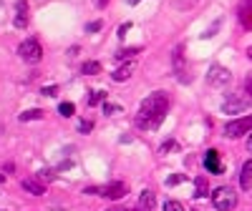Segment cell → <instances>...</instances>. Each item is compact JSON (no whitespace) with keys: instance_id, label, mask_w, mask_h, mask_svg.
<instances>
[{"instance_id":"cell-1","label":"cell","mask_w":252,"mask_h":211,"mask_svg":"<svg viewBox=\"0 0 252 211\" xmlns=\"http://www.w3.org/2000/svg\"><path fill=\"white\" fill-rule=\"evenodd\" d=\"M167 108H169V98L164 90H154L152 96H146L139 106L136 113V126L144 131H154L161 126V121L167 118Z\"/></svg>"},{"instance_id":"cell-2","label":"cell","mask_w":252,"mask_h":211,"mask_svg":"<svg viewBox=\"0 0 252 211\" xmlns=\"http://www.w3.org/2000/svg\"><path fill=\"white\" fill-rule=\"evenodd\" d=\"M212 204H214V209H219V211H232V209L237 206V193H234V189H232V186H219V189H214V191H212Z\"/></svg>"},{"instance_id":"cell-3","label":"cell","mask_w":252,"mask_h":211,"mask_svg":"<svg viewBox=\"0 0 252 211\" xmlns=\"http://www.w3.org/2000/svg\"><path fill=\"white\" fill-rule=\"evenodd\" d=\"M18 55L25 60V63H40V58H43V48H40V43L36 38H28L18 45Z\"/></svg>"},{"instance_id":"cell-4","label":"cell","mask_w":252,"mask_h":211,"mask_svg":"<svg viewBox=\"0 0 252 211\" xmlns=\"http://www.w3.org/2000/svg\"><path fill=\"white\" fill-rule=\"evenodd\" d=\"M252 98L247 93H230L225 98V103H222V113H242L250 108Z\"/></svg>"},{"instance_id":"cell-5","label":"cell","mask_w":252,"mask_h":211,"mask_svg":"<svg viewBox=\"0 0 252 211\" xmlns=\"http://www.w3.org/2000/svg\"><path fill=\"white\" fill-rule=\"evenodd\" d=\"M245 133H252V113L250 116H242V118H234L225 126V136L227 139H240Z\"/></svg>"},{"instance_id":"cell-6","label":"cell","mask_w":252,"mask_h":211,"mask_svg":"<svg viewBox=\"0 0 252 211\" xmlns=\"http://www.w3.org/2000/svg\"><path fill=\"white\" fill-rule=\"evenodd\" d=\"M172 66L176 73V81L179 83H189V75H187V63H184V45H176L174 53H172Z\"/></svg>"},{"instance_id":"cell-7","label":"cell","mask_w":252,"mask_h":211,"mask_svg":"<svg viewBox=\"0 0 252 211\" xmlns=\"http://www.w3.org/2000/svg\"><path fill=\"white\" fill-rule=\"evenodd\" d=\"M232 81V73L227 68H222V66H212L210 70H207V83L219 88V86H227Z\"/></svg>"},{"instance_id":"cell-8","label":"cell","mask_w":252,"mask_h":211,"mask_svg":"<svg viewBox=\"0 0 252 211\" xmlns=\"http://www.w3.org/2000/svg\"><path fill=\"white\" fill-rule=\"evenodd\" d=\"M126 184L124 181H111V184H106V186H101V196L103 199H111V201H116V199H121V196H126Z\"/></svg>"},{"instance_id":"cell-9","label":"cell","mask_w":252,"mask_h":211,"mask_svg":"<svg viewBox=\"0 0 252 211\" xmlns=\"http://www.w3.org/2000/svg\"><path fill=\"white\" fill-rule=\"evenodd\" d=\"M204 169L210 171V174H222V163H219V154L214 148H210L204 154Z\"/></svg>"},{"instance_id":"cell-10","label":"cell","mask_w":252,"mask_h":211,"mask_svg":"<svg viewBox=\"0 0 252 211\" xmlns=\"http://www.w3.org/2000/svg\"><path fill=\"white\" fill-rule=\"evenodd\" d=\"M16 28H25L28 25V3L25 0H18L16 3Z\"/></svg>"},{"instance_id":"cell-11","label":"cell","mask_w":252,"mask_h":211,"mask_svg":"<svg viewBox=\"0 0 252 211\" xmlns=\"http://www.w3.org/2000/svg\"><path fill=\"white\" fill-rule=\"evenodd\" d=\"M20 186H23L28 193H33V196H43V193H46V186H43L38 178H23Z\"/></svg>"},{"instance_id":"cell-12","label":"cell","mask_w":252,"mask_h":211,"mask_svg":"<svg viewBox=\"0 0 252 211\" xmlns=\"http://www.w3.org/2000/svg\"><path fill=\"white\" fill-rule=\"evenodd\" d=\"M154 206H156V196H154V191H141V196H139V209L141 211H154Z\"/></svg>"},{"instance_id":"cell-13","label":"cell","mask_w":252,"mask_h":211,"mask_svg":"<svg viewBox=\"0 0 252 211\" xmlns=\"http://www.w3.org/2000/svg\"><path fill=\"white\" fill-rule=\"evenodd\" d=\"M134 70H136V66L131 63V60H129L126 66H121V68H118V70H114V73H111V78H114L116 83H124L126 78H131V73H134Z\"/></svg>"},{"instance_id":"cell-14","label":"cell","mask_w":252,"mask_h":211,"mask_svg":"<svg viewBox=\"0 0 252 211\" xmlns=\"http://www.w3.org/2000/svg\"><path fill=\"white\" fill-rule=\"evenodd\" d=\"M240 186H242V189H250V186H252V158L242 163V171H240Z\"/></svg>"},{"instance_id":"cell-15","label":"cell","mask_w":252,"mask_h":211,"mask_svg":"<svg viewBox=\"0 0 252 211\" xmlns=\"http://www.w3.org/2000/svg\"><path fill=\"white\" fill-rule=\"evenodd\" d=\"M240 23L245 28H252V0H245V5L240 8Z\"/></svg>"},{"instance_id":"cell-16","label":"cell","mask_w":252,"mask_h":211,"mask_svg":"<svg viewBox=\"0 0 252 211\" xmlns=\"http://www.w3.org/2000/svg\"><path fill=\"white\" fill-rule=\"evenodd\" d=\"M40 118H43V111H40V108H31V111H25V113L18 116L20 123H25V121H40Z\"/></svg>"},{"instance_id":"cell-17","label":"cell","mask_w":252,"mask_h":211,"mask_svg":"<svg viewBox=\"0 0 252 211\" xmlns=\"http://www.w3.org/2000/svg\"><path fill=\"white\" fill-rule=\"evenodd\" d=\"M81 73H83V75H98V73H101V63H96V60H88V63L81 66Z\"/></svg>"},{"instance_id":"cell-18","label":"cell","mask_w":252,"mask_h":211,"mask_svg":"<svg viewBox=\"0 0 252 211\" xmlns=\"http://www.w3.org/2000/svg\"><path fill=\"white\" fill-rule=\"evenodd\" d=\"M98 103H106V90H91L88 106H98Z\"/></svg>"},{"instance_id":"cell-19","label":"cell","mask_w":252,"mask_h":211,"mask_svg":"<svg viewBox=\"0 0 252 211\" xmlns=\"http://www.w3.org/2000/svg\"><path fill=\"white\" fill-rule=\"evenodd\" d=\"M194 196H197V199H204V196H207V178L204 176H199L197 181H194Z\"/></svg>"},{"instance_id":"cell-20","label":"cell","mask_w":252,"mask_h":211,"mask_svg":"<svg viewBox=\"0 0 252 211\" xmlns=\"http://www.w3.org/2000/svg\"><path fill=\"white\" fill-rule=\"evenodd\" d=\"M139 51H141L139 45H136V48H124V51H118V53H116V60H126V58H134Z\"/></svg>"},{"instance_id":"cell-21","label":"cell","mask_w":252,"mask_h":211,"mask_svg":"<svg viewBox=\"0 0 252 211\" xmlns=\"http://www.w3.org/2000/svg\"><path fill=\"white\" fill-rule=\"evenodd\" d=\"M73 111H76V106H73L71 101H66V103H61V106H58V113H61L63 118H68V116H73Z\"/></svg>"},{"instance_id":"cell-22","label":"cell","mask_w":252,"mask_h":211,"mask_svg":"<svg viewBox=\"0 0 252 211\" xmlns=\"http://www.w3.org/2000/svg\"><path fill=\"white\" fill-rule=\"evenodd\" d=\"M194 3H197V0H174V8L176 10H189Z\"/></svg>"},{"instance_id":"cell-23","label":"cell","mask_w":252,"mask_h":211,"mask_svg":"<svg viewBox=\"0 0 252 211\" xmlns=\"http://www.w3.org/2000/svg\"><path fill=\"white\" fill-rule=\"evenodd\" d=\"M78 131H81V133H88V131H94V121H88V118H81V121H78Z\"/></svg>"},{"instance_id":"cell-24","label":"cell","mask_w":252,"mask_h":211,"mask_svg":"<svg viewBox=\"0 0 252 211\" xmlns=\"http://www.w3.org/2000/svg\"><path fill=\"white\" fill-rule=\"evenodd\" d=\"M219 25H222V20H217V23H214L212 28H207L204 33H202V38L207 40V38H212V35H217V30H219Z\"/></svg>"},{"instance_id":"cell-25","label":"cell","mask_w":252,"mask_h":211,"mask_svg":"<svg viewBox=\"0 0 252 211\" xmlns=\"http://www.w3.org/2000/svg\"><path fill=\"white\" fill-rule=\"evenodd\" d=\"M164 211H184V206L179 204V201H164Z\"/></svg>"},{"instance_id":"cell-26","label":"cell","mask_w":252,"mask_h":211,"mask_svg":"<svg viewBox=\"0 0 252 211\" xmlns=\"http://www.w3.org/2000/svg\"><path fill=\"white\" fill-rule=\"evenodd\" d=\"M184 178H187L184 174H174V176H169V178H167V186H176V184H182Z\"/></svg>"},{"instance_id":"cell-27","label":"cell","mask_w":252,"mask_h":211,"mask_svg":"<svg viewBox=\"0 0 252 211\" xmlns=\"http://www.w3.org/2000/svg\"><path fill=\"white\" fill-rule=\"evenodd\" d=\"M121 106H114V103H103V113H118Z\"/></svg>"},{"instance_id":"cell-28","label":"cell","mask_w":252,"mask_h":211,"mask_svg":"<svg viewBox=\"0 0 252 211\" xmlns=\"http://www.w3.org/2000/svg\"><path fill=\"white\" fill-rule=\"evenodd\" d=\"M101 25H103L101 20H94V23H88V25H86V33H96V30H101Z\"/></svg>"},{"instance_id":"cell-29","label":"cell","mask_w":252,"mask_h":211,"mask_svg":"<svg viewBox=\"0 0 252 211\" xmlns=\"http://www.w3.org/2000/svg\"><path fill=\"white\" fill-rule=\"evenodd\" d=\"M172 148H176V143H174V141H164L159 151H161V154H167V151H172Z\"/></svg>"},{"instance_id":"cell-30","label":"cell","mask_w":252,"mask_h":211,"mask_svg":"<svg viewBox=\"0 0 252 211\" xmlns=\"http://www.w3.org/2000/svg\"><path fill=\"white\" fill-rule=\"evenodd\" d=\"M245 88H247V96L252 98V73H247V78H245Z\"/></svg>"},{"instance_id":"cell-31","label":"cell","mask_w":252,"mask_h":211,"mask_svg":"<svg viewBox=\"0 0 252 211\" xmlns=\"http://www.w3.org/2000/svg\"><path fill=\"white\" fill-rule=\"evenodd\" d=\"M126 30H131V23H121V25H118V38H124Z\"/></svg>"},{"instance_id":"cell-32","label":"cell","mask_w":252,"mask_h":211,"mask_svg":"<svg viewBox=\"0 0 252 211\" xmlns=\"http://www.w3.org/2000/svg\"><path fill=\"white\" fill-rule=\"evenodd\" d=\"M58 93V86H48V88H43V96H56Z\"/></svg>"},{"instance_id":"cell-33","label":"cell","mask_w":252,"mask_h":211,"mask_svg":"<svg viewBox=\"0 0 252 211\" xmlns=\"http://www.w3.org/2000/svg\"><path fill=\"white\" fill-rule=\"evenodd\" d=\"M94 5H96L98 10H103V8H106V5H109V0H94Z\"/></svg>"},{"instance_id":"cell-34","label":"cell","mask_w":252,"mask_h":211,"mask_svg":"<svg viewBox=\"0 0 252 211\" xmlns=\"http://www.w3.org/2000/svg\"><path fill=\"white\" fill-rule=\"evenodd\" d=\"M247 148L252 151V133H250V139H247Z\"/></svg>"},{"instance_id":"cell-35","label":"cell","mask_w":252,"mask_h":211,"mask_svg":"<svg viewBox=\"0 0 252 211\" xmlns=\"http://www.w3.org/2000/svg\"><path fill=\"white\" fill-rule=\"evenodd\" d=\"M106 211H131V209H106Z\"/></svg>"},{"instance_id":"cell-36","label":"cell","mask_w":252,"mask_h":211,"mask_svg":"<svg viewBox=\"0 0 252 211\" xmlns=\"http://www.w3.org/2000/svg\"><path fill=\"white\" fill-rule=\"evenodd\" d=\"M126 3H129V5H136V3H139V0H126Z\"/></svg>"},{"instance_id":"cell-37","label":"cell","mask_w":252,"mask_h":211,"mask_svg":"<svg viewBox=\"0 0 252 211\" xmlns=\"http://www.w3.org/2000/svg\"><path fill=\"white\" fill-rule=\"evenodd\" d=\"M3 181H5V174H0V184H3Z\"/></svg>"}]
</instances>
